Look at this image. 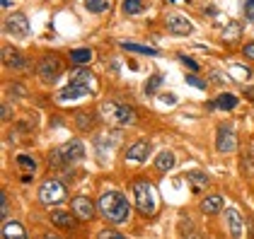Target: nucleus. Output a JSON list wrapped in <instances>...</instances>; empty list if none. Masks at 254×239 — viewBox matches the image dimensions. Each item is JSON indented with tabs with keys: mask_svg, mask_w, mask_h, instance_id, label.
<instances>
[{
	"mask_svg": "<svg viewBox=\"0 0 254 239\" xmlns=\"http://www.w3.org/2000/svg\"><path fill=\"white\" fill-rule=\"evenodd\" d=\"M99 210L112 225H124L131 215V205L121 191H104L99 198Z\"/></svg>",
	"mask_w": 254,
	"mask_h": 239,
	"instance_id": "f257e3e1",
	"label": "nucleus"
},
{
	"mask_svg": "<svg viewBox=\"0 0 254 239\" xmlns=\"http://www.w3.org/2000/svg\"><path fill=\"white\" fill-rule=\"evenodd\" d=\"M133 203L143 215H155L157 210V191L150 181L140 179L133 184Z\"/></svg>",
	"mask_w": 254,
	"mask_h": 239,
	"instance_id": "f03ea898",
	"label": "nucleus"
},
{
	"mask_svg": "<svg viewBox=\"0 0 254 239\" xmlns=\"http://www.w3.org/2000/svg\"><path fill=\"white\" fill-rule=\"evenodd\" d=\"M82 157H85V145L80 140H68L51 152V164L54 167H68V164H78Z\"/></svg>",
	"mask_w": 254,
	"mask_h": 239,
	"instance_id": "7ed1b4c3",
	"label": "nucleus"
},
{
	"mask_svg": "<svg viewBox=\"0 0 254 239\" xmlns=\"http://www.w3.org/2000/svg\"><path fill=\"white\" fill-rule=\"evenodd\" d=\"M68 198V191H65V184L59 179H49L41 184L39 189V200L44 205H61L63 200Z\"/></svg>",
	"mask_w": 254,
	"mask_h": 239,
	"instance_id": "20e7f679",
	"label": "nucleus"
},
{
	"mask_svg": "<svg viewBox=\"0 0 254 239\" xmlns=\"http://www.w3.org/2000/svg\"><path fill=\"white\" fill-rule=\"evenodd\" d=\"M104 114L114 121V123H119V126H131V123H136V111H133L131 106H126V104H104Z\"/></svg>",
	"mask_w": 254,
	"mask_h": 239,
	"instance_id": "39448f33",
	"label": "nucleus"
},
{
	"mask_svg": "<svg viewBox=\"0 0 254 239\" xmlns=\"http://www.w3.org/2000/svg\"><path fill=\"white\" fill-rule=\"evenodd\" d=\"M215 150L223 152V155H230L237 150V136H235L233 128L228 126H220L218 133H215Z\"/></svg>",
	"mask_w": 254,
	"mask_h": 239,
	"instance_id": "423d86ee",
	"label": "nucleus"
},
{
	"mask_svg": "<svg viewBox=\"0 0 254 239\" xmlns=\"http://www.w3.org/2000/svg\"><path fill=\"white\" fill-rule=\"evenodd\" d=\"M37 70H39V78L44 82H56V78L63 73V63L56 56H46V58H41Z\"/></svg>",
	"mask_w": 254,
	"mask_h": 239,
	"instance_id": "0eeeda50",
	"label": "nucleus"
},
{
	"mask_svg": "<svg viewBox=\"0 0 254 239\" xmlns=\"http://www.w3.org/2000/svg\"><path fill=\"white\" fill-rule=\"evenodd\" d=\"M5 32L12 34L15 39H24L29 34V22H27V17L22 12H15V15H10L5 20Z\"/></svg>",
	"mask_w": 254,
	"mask_h": 239,
	"instance_id": "6e6552de",
	"label": "nucleus"
},
{
	"mask_svg": "<svg viewBox=\"0 0 254 239\" xmlns=\"http://www.w3.org/2000/svg\"><path fill=\"white\" fill-rule=\"evenodd\" d=\"M95 90L92 87H87V85H75V82H68L63 90L59 92V101L63 104H68V101H75V99H82V97H87V95H92Z\"/></svg>",
	"mask_w": 254,
	"mask_h": 239,
	"instance_id": "1a4fd4ad",
	"label": "nucleus"
},
{
	"mask_svg": "<svg viewBox=\"0 0 254 239\" xmlns=\"http://www.w3.org/2000/svg\"><path fill=\"white\" fill-rule=\"evenodd\" d=\"M167 29L177 34V37H189L191 32H194V24L189 17H184V15H179V12H172L170 17H167Z\"/></svg>",
	"mask_w": 254,
	"mask_h": 239,
	"instance_id": "9d476101",
	"label": "nucleus"
},
{
	"mask_svg": "<svg viewBox=\"0 0 254 239\" xmlns=\"http://www.w3.org/2000/svg\"><path fill=\"white\" fill-rule=\"evenodd\" d=\"M223 215H225V225H228V230H230V237L240 239L242 237V230H245V220L240 215V210H237V208H225Z\"/></svg>",
	"mask_w": 254,
	"mask_h": 239,
	"instance_id": "9b49d317",
	"label": "nucleus"
},
{
	"mask_svg": "<svg viewBox=\"0 0 254 239\" xmlns=\"http://www.w3.org/2000/svg\"><path fill=\"white\" fill-rule=\"evenodd\" d=\"M73 215L80 220H92L95 218V203L87 198V196L73 198Z\"/></svg>",
	"mask_w": 254,
	"mask_h": 239,
	"instance_id": "f8f14e48",
	"label": "nucleus"
},
{
	"mask_svg": "<svg viewBox=\"0 0 254 239\" xmlns=\"http://www.w3.org/2000/svg\"><path fill=\"white\" fill-rule=\"evenodd\" d=\"M2 63L7 68H12V70H24L27 68V58L12 46H2Z\"/></svg>",
	"mask_w": 254,
	"mask_h": 239,
	"instance_id": "ddd939ff",
	"label": "nucleus"
},
{
	"mask_svg": "<svg viewBox=\"0 0 254 239\" xmlns=\"http://www.w3.org/2000/svg\"><path fill=\"white\" fill-rule=\"evenodd\" d=\"M148 155H150V143L148 140H138V143H133L126 150V159L128 162H136V164H143L148 159Z\"/></svg>",
	"mask_w": 254,
	"mask_h": 239,
	"instance_id": "4468645a",
	"label": "nucleus"
},
{
	"mask_svg": "<svg viewBox=\"0 0 254 239\" xmlns=\"http://www.w3.org/2000/svg\"><path fill=\"white\" fill-rule=\"evenodd\" d=\"M70 82H75V85H87V87H92V90L97 87V85H95L97 80H95V75H92L87 68H75V70L70 73Z\"/></svg>",
	"mask_w": 254,
	"mask_h": 239,
	"instance_id": "2eb2a0df",
	"label": "nucleus"
},
{
	"mask_svg": "<svg viewBox=\"0 0 254 239\" xmlns=\"http://www.w3.org/2000/svg\"><path fill=\"white\" fill-rule=\"evenodd\" d=\"M223 210V198L213 193V196H206V198L201 200V213L203 215H215V213H220Z\"/></svg>",
	"mask_w": 254,
	"mask_h": 239,
	"instance_id": "dca6fc26",
	"label": "nucleus"
},
{
	"mask_svg": "<svg viewBox=\"0 0 254 239\" xmlns=\"http://www.w3.org/2000/svg\"><path fill=\"white\" fill-rule=\"evenodd\" d=\"M2 239H27V230L22 227V222H5L2 225Z\"/></svg>",
	"mask_w": 254,
	"mask_h": 239,
	"instance_id": "f3484780",
	"label": "nucleus"
},
{
	"mask_svg": "<svg viewBox=\"0 0 254 239\" xmlns=\"http://www.w3.org/2000/svg\"><path fill=\"white\" fill-rule=\"evenodd\" d=\"M51 222L56 227H61V230H73L75 227V218L70 213H65V210H54L51 213Z\"/></svg>",
	"mask_w": 254,
	"mask_h": 239,
	"instance_id": "a211bd4d",
	"label": "nucleus"
},
{
	"mask_svg": "<svg viewBox=\"0 0 254 239\" xmlns=\"http://www.w3.org/2000/svg\"><path fill=\"white\" fill-rule=\"evenodd\" d=\"M179 237L182 239H201V232L196 227V222H191L189 218H184L179 222Z\"/></svg>",
	"mask_w": 254,
	"mask_h": 239,
	"instance_id": "6ab92c4d",
	"label": "nucleus"
},
{
	"mask_svg": "<svg viewBox=\"0 0 254 239\" xmlns=\"http://www.w3.org/2000/svg\"><path fill=\"white\" fill-rule=\"evenodd\" d=\"M175 162H177V157H175L172 150H162L155 159V167L160 169V172H170V169L175 167Z\"/></svg>",
	"mask_w": 254,
	"mask_h": 239,
	"instance_id": "aec40b11",
	"label": "nucleus"
},
{
	"mask_svg": "<svg viewBox=\"0 0 254 239\" xmlns=\"http://www.w3.org/2000/svg\"><path fill=\"white\" fill-rule=\"evenodd\" d=\"M237 106V97L235 95H220L213 104H208V109H220V111H233Z\"/></svg>",
	"mask_w": 254,
	"mask_h": 239,
	"instance_id": "412c9836",
	"label": "nucleus"
},
{
	"mask_svg": "<svg viewBox=\"0 0 254 239\" xmlns=\"http://www.w3.org/2000/svg\"><path fill=\"white\" fill-rule=\"evenodd\" d=\"M121 48L133 51V53H143V56H157V53H160L153 46H143V44H133V41H121Z\"/></svg>",
	"mask_w": 254,
	"mask_h": 239,
	"instance_id": "4be33fe9",
	"label": "nucleus"
},
{
	"mask_svg": "<svg viewBox=\"0 0 254 239\" xmlns=\"http://www.w3.org/2000/svg\"><path fill=\"white\" fill-rule=\"evenodd\" d=\"M90 58H92V53H90L87 48H75V51H70V60H73L78 68L87 65V63H90Z\"/></svg>",
	"mask_w": 254,
	"mask_h": 239,
	"instance_id": "5701e85b",
	"label": "nucleus"
},
{
	"mask_svg": "<svg viewBox=\"0 0 254 239\" xmlns=\"http://www.w3.org/2000/svg\"><path fill=\"white\" fill-rule=\"evenodd\" d=\"M143 0H124V12L126 15H140L143 12Z\"/></svg>",
	"mask_w": 254,
	"mask_h": 239,
	"instance_id": "b1692460",
	"label": "nucleus"
},
{
	"mask_svg": "<svg viewBox=\"0 0 254 239\" xmlns=\"http://www.w3.org/2000/svg\"><path fill=\"white\" fill-rule=\"evenodd\" d=\"M85 7H87V12L99 15V12H104V10L109 7V2H107V0H85Z\"/></svg>",
	"mask_w": 254,
	"mask_h": 239,
	"instance_id": "393cba45",
	"label": "nucleus"
},
{
	"mask_svg": "<svg viewBox=\"0 0 254 239\" xmlns=\"http://www.w3.org/2000/svg\"><path fill=\"white\" fill-rule=\"evenodd\" d=\"M160 82H162V75H153V78L145 82V95H148V97L155 95L157 90H160Z\"/></svg>",
	"mask_w": 254,
	"mask_h": 239,
	"instance_id": "a878e982",
	"label": "nucleus"
},
{
	"mask_svg": "<svg viewBox=\"0 0 254 239\" xmlns=\"http://www.w3.org/2000/svg\"><path fill=\"white\" fill-rule=\"evenodd\" d=\"M189 181H191L194 186H203V184H208V177H206L203 172H189Z\"/></svg>",
	"mask_w": 254,
	"mask_h": 239,
	"instance_id": "bb28decb",
	"label": "nucleus"
},
{
	"mask_svg": "<svg viewBox=\"0 0 254 239\" xmlns=\"http://www.w3.org/2000/svg\"><path fill=\"white\" fill-rule=\"evenodd\" d=\"M240 32H242V29H240V24H235L233 22V24L223 32V39H237V37H240Z\"/></svg>",
	"mask_w": 254,
	"mask_h": 239,
	"instance_id": "cd10ccee",
	"label": "nucleus"
},
{
	"mask_svg": "<svg viewBox=\"0 0 254 239\" xmlns=\"http://www.w3.org/2000/svg\"><path fill=\"white\" fill-rule=\"evenodd\" d=\"M17 164L24 167V169H29V172H32V169H37V162H34L32 157H27V155H20V157H17Z\"/></svg>",
	"mask_w": 254,
	"mask_h": 239,
	"instance_id": "c85d7f7f",
	"label": "nucleus"
},
{
	"mask_svg": "<svg viewBox=\"0 0 254 239\" xmlns=\"http://www.w3.org/2000/svg\"><path fill=\"white\" fill-rule=\"evenodd\" d=\"M75 121H78V128H82V131H90V114L80 111L78 116H75Z\"/></svg>",
	"mask_w": 254,
	"mask_h": 239,
	"instance_id": "c756f323",
	"label": "nucleus"
},
{
	"mask_svg": "<svg viewBox=\"0 0 254 239\" xmlns=\"http://www.w3.org/2000/svg\"><path fill=\"white\" fill-rule=\"evenodd\" d=\"M97 239H126L121 232H114V230H102L97 235Z\"/></svg>",
	"mask_w": 254,
	"mask_h": 239,
	"instance_id": "7c9ffc66",
	"label": "nucleus"
},
{
	"mask_svg": "<svg viewBox=\"0 0 254 239\" xmlns=\"http://www.w3.org/2000/svg\"><path fill=\"white\" fill-rule=\"evenodd\" d=\"M245 17L254 22V0H245Z\"/></svg>",
	"mask_w": 254,
	"mask_h": 239,
	"instance_id": "2f4dec72",
	"label": "nucleus"
},
{
	"mask_svg": "<svg viewBox=\"0 0 254 239\" xmlns=\"http://www.w3.org/2000/svg\"><path fill=\"white\" fill-rule=\"evenodd\" d=\"M187 82H189V85H194L196 90H206V82H203V80H198V78H194V75H187Z\"/></svg>",
	"mask_w": 254,
	"mask_h": 239,
	"instance_id": "473e14b6",
	"label": "nucleus"
},
{
	"mask_svg": "<svg viewBox=\"0 0 254 239\" xmlns=\"http://www.w3.org/2000/svg\"><path fill=\"white\" fill-rule=\"evenodd\" d=\"M179 60H182V63L187 65V68H191V70H198V63H196V60H191L189 56H179Z\"/></svg>",
	"mask_w": 254,
	"mask_h": 239,
	"instance_id": "72a5a7b5",
	"label": "nucleus"
},
{
	"mask_svg": "<svg viewBox=\"0 0 254 239\" xmlns=\"http://www.w3.org/2000/svg\"><path fill=\"white\" fill-rule=\"evenodd\" d=\"M160 99H162V104H167V106H175V104H177L175 95H160Z\"/></svg>",
	"mask_w": 254,
	"mask_h": 239,
	"instance_id": "f704fd0d",
	"label": "nucleus"
},
{
	"mask_svg": "<svg viewBox=\"0 0 254 239\" xmlns=\"http://www.w3.org/2000/svg\"><path fill=\"white\" fill-rule=\"evenodd\" d=\"M245 56H247V58H254V44H247V46H245Z\"/></svg>",
	"mask_w": 254,
	"mask_h": 239,
	"instance_id": "c9c22d12",
	"label": "nucleus"
},
{
	"mask_svg": "<svg viewBox=\"0 0 254 239\" xmlns=\"http://www.w3.org/2000/svg\"><path fill=\"white\" fill-rule=\"evenodd\" d=\"M2 218H7V196L2 193Z\"/></svg>",
	"mask_w": 254,
	"mask_h": 239,
	"instance_id": "e433bc0d",
	"label": "nucleus"
},
{
	"mask_svg": "<svg viewBox=\"0 0 254 239\" xmlns=\"http://www.w3.org/2000/svg\"><path fill=\"white\" fill-rule=\"evenodd\" d=\"M2 119H5V121L10 119V109H7V106H2Z\"/></svg>",
	"mask_w": 254,
	"mask_h": 239,
	"instance_id": "4c0bfd02",
	"label": "nucleus"
},
{
	"mask_svg": "<svg viewBox=\"0 0 254 239\" xmlns=\"http://www.w3.org/2000/svg\"><path fill=\"white\" fill-rule=\"evenodd\" d=\"M44 239H63V237H59V235H54V232H49V235H44Z\"/></svg>",
	"mask_w": 254,
	"mask_h": 239,
	"instance_id": "58836bf2",
	"label": "nucleus"
},
{
	"mask_svg": "<svg viewBox=\"0 0 254 239\" xmlns=\"http://www.w3.org/2000/svg\"><path fill=\"white\" fill-rule=\"evenodd\" d=\"M2 2V7H10V0H0Z\"/></svg>",
	"mask_w": 254,
	"mask_h": 239,
	"instance_id": "ea45409f",
	"label": "nucleus"
},
{
	"mask_svg": "<svg viewBox=\"0 0 254 239\" xmlns=\"http://www.w3.org/2000/svg\"><path fill=\"white\" fill-rule=\"evenodd\" d=\"M247 97H252L254 99V90H247Z\"/></svg>",
	"mask_w": 254,
	"mask_h": 239,
	"instance_id": "a19ab883",
	"label": "nucleus"
},
{
	"mask_svg": "<svg viewBox=\"0 0 254 239\" xmlns=\"http://www.w3.org/2000/svg\"><path fill=\"white\" fill-rule=\"evenodd\" d=\"M170 2H175V0H170ZM182 2H184V0H182Z\"/></svg>",
	"mask_w": 254,
	"mask_h": 239,
	"instance_id": "79ce46f5",
	"label": "nucleus"
}]
</instances>
